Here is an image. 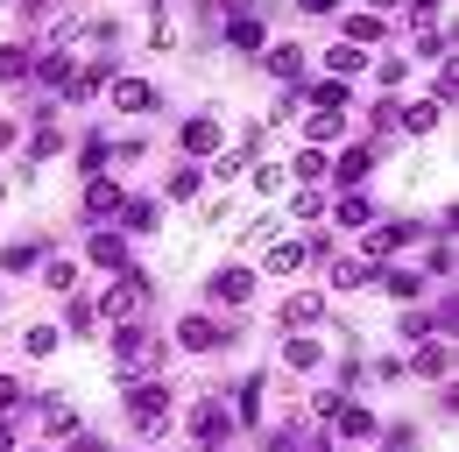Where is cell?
<instances>
[{"instance_id":"f546056e","label":"cell","mask_w":459,"mask_h":452,"mask_svg":"<svg viewBox=\"0 0 459 452\" xmlns=\"http://www.w3.org/2000/svg\"><path fill=\"white\" fill-rule=\"evenodd\" d=\"M240 417H262V375L240 382Z\"/></svg>"},{"instance_id":"ee69618b","label":"cell","mask_w":459,"mask_h":452,"mask_svg":"<svg viewBox=\"0 0 459 452\" xmlns=\"http://www.w3.org/2000/svg\"><path fill=\"white\" fill-rule=\"evenodd\" d=\"M0 452H14V439H7V431H0Z\"/></svg>"},{"instance_id":"7402d4cb","label":"cell","mask_w":459,"mask_h":452,"mask_svg":"<svg viewBox=\"0 0 459 452\" xmlns=\"http://www.w3.org/2000/svg\"><path fill=\"white\" fill-rule=\"evenodd\" d=\"M283 361H290V368H318V361H325V346H318V339H290Z\"/></svg>"},{"instance_id":"2e32d148","label":"cell","mask_w":459,"mask_h":452,"mask_svg":"<svg viewBox=\"0 0 459 452\" xmlns=\"http://www.w3.org/2000/svg\"><path fill=\"white\" fill-rule=\"evenodd\" d=\"M333 417H340V431H346V439H375V417H368L360 403H346V410H333Z\"/></svg>"},{"instance_id":"4316f807","label":"cell","mask_w":459,"mask_h":452,"mask_svg":"<svg viewBox=\"0 0 459 452\" xmlns=\"http://www.w3.org/2000/svg\"><path fill=\"white\" fill-rule=\"evenodd\" d=\"M368 163H375L368 149H346V156H340V184H360V177H368Z\"/></svg>"},{"instance_id":"44dd1931","label":"cell","mask_w":459,"mask_h":452,"mask_svg":"<svg viewBox=\"0 0 459 452\" xmlns=\"http://www.w3.org/2000/svg\"><path fill=\"white\" fill-rule=\"evenodd\" d=\"M269 71H276V78H297V71H304V50H297V43H276V50H269Z\"/></svg>"},{"instance_id":"7dc6e473","label":"cell","mask_w":459,"mask_h":452,"mask_svg":"<svg viewBox=\"0 0 459 452\" xmlns=\"http://www.w3.org/2000/svg\"><path fill=\"white\" fill-rule=\"evenodd\" d=\"M0 191H7V184H0Z\"/></svg>"},{"instance_id":"3957f363","label":"cell","mask_w":459,"mask_h":452,"mask_svg":"<svg viewBox=\"0 0 459 452\" xmlns=\"http://www.w3.org/2000/svg\"><path fill=\"white\" fill-rule=\"evenodd\" d=\"M191 439H198L205 452H220V439H227V403H220V396L191 403Z\"/></svg>"},{"instance_id":"e575fe53","label":"cell","mask_w":459,"mask_h":452,"mask_svg":"<svg viewBox=\"0 0 459 452\" xmlns=\"http://www.w3.org/2000/svg\"><path fill=\"white\" fill-rule=\"evenodd\" d=\"M71 276H78V269H71V262H43V282H50V290H57V297H64V290H71Z\"/></svg>"},{"instance_id":"4dcf8cb0","label":"cell","mask_w":459,"mask_h":452,"mask_svg":"<svg viewBox=\"0 0 459 452\" xmlns=\"http://www.w3.org/2000/svg\"><path fill=\"white\" fill-rule=\"evenodd\" d=\"M22 346H29V353H57V326H29Z\"/></svg>"},{"instance_id":"d4e9b609","label":"cell","mask_w":459,"mask_h":452,"mask_svg":"<svg viewBox=\"0 0 459 452\" xmlns=\"http://www.w3.org/2000/svg\"><path fill=\"white\" fill-rule=\"evenodd\" d=\"M304 135H311V149H325V142L340 135V113H311V120H304Z\"/></svg>"},{"instance_id":"484cf974","label":"cell","mask_w":459,"mask_h":452,"mask_svg":"<svg viewBox=\"0 0 459 452\" xmlns=\"http://www.w3.org/2000/svg\"><path fill=\"white\" fill-rule=\"evenodd\" d=\"M417 375H446V339H424L417 346Z\"/></svg>"},{"instance_id":"8d00e7d4","label":"cell","mask_w":459,"mask_h":452,"mask_svg":"<svg viewBox=\"0 0 459 452\" xmlns=\"http://www.w3.org/2000/svg\"><path fill=\"white\" fill-rule=\"evenodd\" d=\"M198 191V170H170V198H191Z\"/></svg>"},{"instance_id":"ab89813d","label":"cell","mask_w":459,"mask_h":452,"mask_svg":"<svg viewBox=\"0 0 459 452\" xmlns=\"http://www.w3.org/2000/svg\"><path fill=\"white\" fill-rule=\"evenodd\" d=\"M220 7H227L233 22H240V14H255V0H220Z\"/></svg>"},{"instance_id":"5bb4252c","label":"cell","mask_w":459,"mask_h":452,"mask_svg":"<svg viewBox=\"0 0 459 452\" xmlns=\"http://www.w3.org/2000/svg\"><path fill=\"white\" fill-rule=\"evenodd\" d=\"M318 311H325V297H318V290H304V297H290V304H283V326H311Z\"/></svg>"},{"instance_id":"83f0119b","label":"cell","mask_w":459,"mask_h":452,"mask_svg":"<svg viewBox=\"0 0 459 452\" xmlns=\"http://www.w3.org/2000/svg\"><path fill=\"white\" fill-rule=\"evenodd\" d=\"M43 424H50V431H57V439H71V431H78V417H71V410H64V403H43Z\"/></svg>"},{"instance_id":"30bf717a","label":"cell","mask_w":459,"mask_h":452,"mask_svg":"<svg viewBox=\"0 0 459 452\" xmlns=\"http://www.w3.org/2000/svg\"><path fill=\"white\" fill-rule=\"evenodd\" d=\"M297 262H304V240H269V248H262V269H269V276H290Z\"/></svg>"},{"instance_id":"f6af8a7d","label":"cell","mask_w":459,"mask_h":452,"mask_svg":"<svg viewBox=\"0 0 459 452\" xmlns=\"http://www.w3.org/2000/svg\"><path fill=\"white\" fill-rule=\"evenodd\" d=\"M290 452H325V446H290Z\"/></svg>"},{"instance_id":"f35d334b","label":"cell","mask_w":459,"mask_h":452,"mask_svg":"<svg viewBox=\"0 0 459 452\" xmlns=\"http://www.w3.org/2000/svg\"><path fill=\"white\" fill-rule=\"evenodd\" d=\"M297 7H304V14H333L340 0H297Z\"/></svg>"},{"instance_id":"52a82bcc","label":"cell","mask_w":459,"mask_h":452,"mask_svg":"<svg viewBox=\"0 0 459 452\" xmlns=\"http://www.w3.org/2000/svg\"><path fill=\"white\" fill-rule=\"evenodd\" d=\"M114 107L120 113H156V85H142V78H114Z\"/></svg>"},{"instance_id":"e0dca14e","label":"cell","mask_w":459,"mask_h":452,"mask_svg":"<svg viewBox=\"0 0 459 452\" xmlns=\"http://www.w3.org/2000/svg\"><path fill=\"white\" fill-rule=\"evenodd\" d=\"M22 78H29V50L7 43V50H0V85H22Z\"/></svg>"},{"instance_id":"f1b7e54d","label":"cell","mask_w":459,"mask_h":452,"mask_svg":"<svg viewBox=\"0 0 459 452\" xmlns=\"http://www.w3.org/2000/svg\"><path fill=\"white\" fill-rule=\"evenodd\" d=\"M57 149H64V135H57V127H36V142H29V156L43 163V156H57Z\"/></svg>"},{"instance_id":"6da1fadb","label":"cell","mask_w":459,"mask_h":452,"mask_svg":"<svg viewBox=\"0 0 459 452\" xmlns=\"http://www.w3.org/2000/svg\"><path fill=\"white\" fill-rule=\"evenodd\" d=\"M156 361H163L156 333H142L134 318H127V326H114V375H149Z\"/></svg>"},{"instance_id":"ac0fdd59","label":"cell","mask_w":459,"mask_h":452,"mask_svg":"<svg viewBox=\"0 0 459 452\" xmlns=\"http://www.w3.org/2000/svg\"><path fill=\"white\" fill-rule=\"evenodd\" d=\"M403 127H410V135H431V127H438V100H417V107H403Z\"/></svg>"},{"instance_id":"d6986e66","label":"cell","mask_w":459,"mask_h":452,"mask_svg":"<svg viewBox=\"0 0 459 452\" xmlns=\"http://www.w3.org/2000/svg\"><path fill=\"white\" fill-rule=\"evenodd\" d=\"M29 78H43V85H64V78H71V56H64V50H50L43 64H29Z\"/></svg>"},{"instance_id":"cb8c5ba5","label":"cell","mask_w":459,"mask_h":452,"mask_svg":"<svg viewBox=\"0 0 459 452\" xmlns=\"http://www.w3.org/2000/svg\"><path fill=\"white\" fill-rule=\"evenodd\" d=\"M368 220H375V205H368L360 191H346L340 198V226H368Z\"/></svg>"},{"instance_id":"4fadbf2b","label":"cell","mask_w":459,"mask_h":452,"mask_svg":"<svg viewBox=\"0 0 459 452\" xmlns=\"http://www.w3.org/2000/svg\"><path fill=\"white\" fill-rule=\"evenodd\" d=\"M382 290H389V297H403V304H410V297H417V290H424V276H417V269H382Z\"/></svg>"},{"instance_id":"7c38bea8","label":"cell","mask_w":459,"mask_h":452,"mask_svg":"<svg viewBox=\"0 0 459 452\" xmlns=\"http://www.w3.org/2000/svg\"><path fill=\"white\" fill-rule=\"evenodd\" d=\"M92 262L100 269H127V240L120 233H92Z\"/></svg>"},{"instance_id":"ba28073f","label":"cell","mask_w":459,"mask_h":452,"mask_svg":"<svg viewBox=\"0 0 459 452\" xmlns=\"http://www.w3.org/2000/svg\"><path fill=\"white\" fill-rule=\"evenodd\" d=\"M107 213H120V184L114 177H92L85 184V220H107Z\"/></svg>"},{"instance_id":"9a60e30c","label":"cell","mask_w":459,"mask_h":452,"mask_svg":"<svg viewBox=\"0 0 459 452\" xmlns=\"http://www.w3.org/2000/svg\"><path fill=\"white\" fill-rule=\"evenodd\" d=\"M325 64H333V78H353L368 56H360V43H333V50H325Z\"/></svg>"},{"instance_id":"7bdbcfd3","label":"cell","mask_w":459,"mask_h":452,"mask_svg":"<svg viewBox=\"0 0 459 452\" xmlns=\"http://www.w3.org/2000/svg\"><path fill=\"white\" fill-rule=\"evenodd\" d=\"M375 7H382V14H389V7H403V0H375Z\"/></svg>"},{"instance_id":"60d3db41","label":"cell","mask_w":459,"mask_h":452,"mask_svg":"<svg viewBox=\"0 0 459 452\" xmlns=\"http://www.w3.org/2000/svg\"><path fill=\"white\" fill-rule=\"evenodd\" d=\"M71 452H107V446L100 439H71Z\"/></svg>"},{"instance_id":"9c48e42d","label":"cell","mask_w":459,"mask_h":452,"mask_svg":"<svg viewBox=\"0 0 459 452\" xmlns=\"http://www.w3.org/2000/svg\"><path fill=\"white\" fill-rule=\"evenodd\" d=\"M247 290H255V269H220V276H212V297H220V304H247Z\"/></svg>"},{"instance_id":"bcb514c9","label":"cell","mask_w":459,"mask_h":452,"mask_svg":"<svg viewBox=\"0 0 459 452\" xmlns=\"http://www.w3.org/2000/svg\"><path fill=\"white\" fill-rule=\"evenodd\" d=\"M14 7H22V0H14Z\"/></svg>"},{"instance_id":"d6a6232c","label":"cell","mask_w":459,"mask_h":452,"mask_svg":"<svg viewBox=\"0 0 459 452\" xmlns=\"http://www.w3.org/2000/svg\"><path fill=\"white\" fill-rule=\"evenodd\" d=\"M346 36H353V43H375V36H382V22H375V14H353V22H346Z\"/></svg>"},{"instance_id":"ffe728a7","label":"cell","mask_w":459,"mask_h":452,"mask_svg":"<svg viewBox=\"0 0 459 452\" xmlns=\"http://www.w3.org/2000/svg\"><path fill=\"white\" fill-rule=\"evenodd\" d=\"M311 107H318V113L340 107V113H346V78H325V85H311Z\"/></svg>"},{"instance_id":"5b68a950","label":"cell","mask_w":459,"mask_h":452,"mask_svg":"<svg viewBox=\"0 0 459 452\" xmlns=\"http://www.w3.org/2000/svg\"><path fill=\"white\" fill-rule=\"evenodd\" d=\"M220 142H227V127H220L212 113H191V120H184V149H191V156H212Z\"/></svg>"},{"instance_id":"836d02e7","label":"cell","mask_w":459,"mask_h":452,"mask_svg":"<svg viewBox=\"0 0 459 452\" xmlns=\"http://www.w3.org/2000/svg\"><path fill=\"white\" fill-rule=\"evenodd\" d=\"M290 213H297V220H318V213H325V198H318V191H297V198H290Z\"/></svg>"},{"instance_id":"8992f818","label":"cell","mask_w":459,"mask_h":452,"mask_svg":"<svg viewBox=\"0 0 459 452\" xmlns=\"http://www.w3.org/2000/svg\"><path fill=\"white\" fill-rule=\"evenodd\" d=\"M410 233H417V226H410V220H396V226H375V233H368V262L382 269V262L396 255V248H403V240H410Z\"/></svg>"},{"instance_id":"7a4b0ae2","label":"cell","mask_w":459,"mask_h":452,"mask_svg":"<svg viewBox=\"0 0 459 452\" xmlns=\"http://www.w3.org/2000/svg\"><path fill=\"white\" fill-rule=\"evenodd\" d=\"M142 297H149V276H142V269H127L120 282H107V297H100V311H107L114 326H127V318L142 311Z\"/></svg>"},{"instance_id":"d590c367","label":"cell","mask_w":459,"mask_h":452,"mask_svg":"<svg viewBox=\"0 0 459 452\" xmlns=\"http://www.w3.org/2000/svg\"><path fill=\"white\" fill-rule=\"evenodd\" d=\"M7 410H22V382H14V375H0V417H7Z\"/></svg>"},{"instance_id":"b9f144b4","label":"cell","mask_w":459,"mask_h":452,"mask_svg":"<svg viewBox=\"0 0 459 452\" xmlns=\"http://www.w3.org/2000/svg\"><path fill=\"white\" fill-rule=\"evenodd\" d=\"M7 142H14V120H0V149H7Z\"/></svg>"},{"instance_id":"603a6c76","label":"cell","mask_w":459,"mask_h":452,"mask_svg":"<svg viewBox=\"0 0 459 452\" xmlns=\"http://www.w3.org/2000/svg\"><path fill=\"white\" fill-rule=\"evenodd\" d=\"M227 43H233V50H255V43H262V22H255V14L227 22Z\"/></svg>"},{"instance_id":"74e56055","label":"cell","mask_w":459,"mask_h":452,"mask_svg":"<svg viewBox=\"0 0 459 452\" xmlns=\"http://www.w3.org/2000/svg\"><path fill=\"white\" fill-rule=\"evenodd\" d=\"M156 226V205H127V233H149Z\"/></svg>"},{"instance_id":"8fae6325","label":"cell","mask_w":459,"mask_h":452,"mask_svg":"<svg viewBox=\"0 0 459 452\" xmlns=\"http://www.w3.org/2000/svg\"><path fill=\"white\" fill-rule=\"evenodd\" d=\"M177 339H184V346H191V353H212V346H220V326H212V318H184V326H177Z\"/></svg>"},{"instance_id":"1f68e13d","label":"cell","mask_w":459,"mask_h":452,"mask_svg":"<svg viewBox=\"0 0 459 452\" xmlns=\"http://www.w3.org/2000/svg\"><path fill=\"white\" fill-rule=\"evenodd\" d=\"M290 170H297L304 184H318V177H325V156H318V149H304V156H297V163H290Z\"/></svg>"},{"instance_id":"277c9868","label":"cell","mask_w":459,"mask_h":452,"mask_svg":"<svg viewBox=\"0 0 459 452\" xmlns=\"http://www.w3.org/2000/svg\"><path fill=\"white\" fill-rule=\"evenodd\" d=\"M163 410H170V389H163V382H134V389H127V417H134L142 431L163 424Z\"/></svg>"}]
</instances>
